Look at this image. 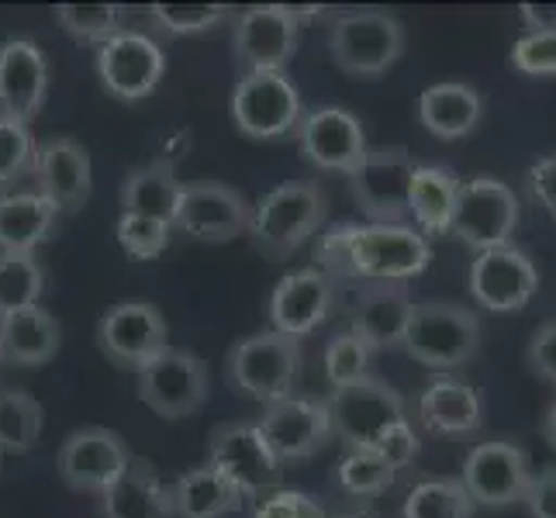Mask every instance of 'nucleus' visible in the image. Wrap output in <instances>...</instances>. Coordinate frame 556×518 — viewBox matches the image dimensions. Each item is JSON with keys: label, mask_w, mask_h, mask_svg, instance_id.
Returning a JSON list of instances; mask_svg holds the SVG:
<instances>
[{"label": "nucleus", "mask_w": 556, "mask_h": 518, "mask_svg": "<svg viewBox=\"0 0 556 518\" xmlns=\"http://www.w3.org/2000/svg\"><path fill=\"white\" fill-rule=\"evenodd\" d=\"M325 277L363 283H408L426 274L432 245L415 225H336L318 242Z\"/></svg>", "instance_id": "f257e3e1"}, {"label": "nucleus", "mask_w": 556, "mask_h": 518, "mask_svg": "<svg viewBox=\"0 0 556 518\" xmlns=\"http://www.w3.org/2000/svg\"><path fill=\"white\" fill-rule=\"evenodd\" d=\"M329 204L315 180L280 184L253 204L249 215V239L270 260H287L325 225Z\"/></svg>", "instance_id": "f03ea898"}, {"label": "nucleus", "mask_w": 556, "mask_h": 518, "mask_svg": "<svg viewBox=\"0 0 556 518\" xmlns=\"http://www.w3.org/2000/svg\"><path fill=\"white\" fill-rule=\"evenodd\" d=\"M481 318L467 304L456 301H415L408 329H405V350L415 363L429 370H459L481 350Z\"/></svg>", "instance_id": "7ed1b4c3"}, {"label": "nucleus", "mask_w": 556, "mask_h": 518, "mask_svg": "<svg viewBox=\"0 0 556 518\" xmlns=\"http://www.w3.org/2000/svg\"><path fill=\"white\" fill-rule=\"evenodd\" d=\"M301 367V342L291 336H280L274 329L239 339L225 356V377L228 383L263 405L294 394V380Z\"/></svg>", "instance_id": "20e7f679"}, {"label": "nucleus", "mask_w": 556, "mask_h": 518, "mask_svg": "<svg viewBox=\"0 0 556 518\" xmlns=\"http://www.w3.org/2000/svg\"><path fill=\"white\" fill-rule=\"evenodd\" d=\"M329 49L346 76L377 80L405 55V25L377 8L339 14L329 31Z\"/></svg>", "instance_id": "39448f33"}, {"label": "nucleus", "mask_w": 556, "mask_h": 518, "mask_svg": "<svg viewBox=\"0 0 556 518\" xmlns=\"http://www.w3.org/2000/svg\"><path fill=\"white\" fill-rule=\"evenodd\" d=\"M325 405H329L332 435H339L350 450H377L391 429L408 421L405 397L377 377L332 388V397Z\"/></svg>", "instance_id": "423d86ee"}, {"label": "nucleus", "mask_w": 556, "mask_h": 518, "mask_svg": "<svg viewBox=\"0 0 556 518\" xmlns=\"http://www.w3.org/2000/svg\"><path fill=\"white\" fill-rule=\"evenodd\" d=\"M519 218H522L519 194L505 180L473 177L459 184L450 236L477 249V253H488V249L511 245L515 232H519Z\"/></svg>", "instance_id": "0eeeda50"}, {"label": "nucleus", "mask_w": 556, "mask_h": 518, "mask_svg": "<svg viewBox=\"0 0 556 518\" xmlns=\"http://www.w3.org/2000/svg\"><path fill=\"white\" fill-rule=\"evenodd\" d=\"M418 163L405 146H374L350 173L353 201L370 225H405Z\"/></svg>", "instance_id": "6e6552de"}, {"label": "nucleus", "mask_w": 556, "mask_h": 518, "mask_svg": "<svg viewBox=\"0 0 556 518\" xmlns=\"http://www.w3.org/2000/svg\"><path fill=\"white\" fill-rule=\"evenodd\" d=\"M232 118L242 136L274 142L298 136L304 101L287 73H245L232 90Z\"/></svg>", "instance_id": "1a4fd4ad"}, {"label": "nucleus", "mask_w": 556, "mask_h": 518, "mask_svg": "<svg viewBox=\"0 0 556 518\" xmlns=\"http://www.w3.org/2000/svg\"><path fill=\"white\" fill-rule=\"evenodd\" d=\"M207 464L239 488L242 502L274 494L283 473V464L266 446L256 421H228L211 432Z\"/></svg>", "instance_id": "9d476101"}, {"label": "nucleus", "mask_w": 556, "mask_h": 518, "mask_svg": "<svg viewBox=\"0 0 556 518\" xmlns=\"http://www.w3.org/2000/svg\"><path fill=\"white\" fill-rule=\"evenodd\" d=\"M207 363L194 353L174 350V345L139 370V397L160 418L198 415L207 401Z\"/></svg>", "instance_id": "9b49d317"}, {"label": "nucleus", "mask_w": 556, "mask_h": 518, "mask_svg": "<svg viewBox=\"0 0 556 518\" xmlns=\"http://www.w3.org/2000/svg\"><path fill=\"white\" fill-rule=\"evenodd\" d=\"M101 353L125 370H142L160 353L169 350V325L163 312L149 301L111 304L98 325Z\"/></svg>", "instance_id": "f8f14e48"}, {"label": "nucleus", "mask_w": 556, "mask_h": 518, "mask_svg": "<svg viewBox=\"0 0 556 518\" xmlns=\"http://www.w3.org/2000/svg\"><path fill=\"white\" fill-rule=\"evenodd\" d=\"M256 426L280 464L312 459L318 450L329 446V439H332L329 405L318 397H304V394H291L277 401V405H266Z\"/></svg>", "instance_id": "ddd939ff"}, {"label": "nucleus", "mask_w": 556, "mask_h": 518, "mask_svg": "<svg viewBox=\"0 0 556 518\" xmlns=\"http://www.w3.org/2000/svg\"><path fill=\"white\" fill-rule=\"evenodd\" d=\"M253 207L236 187L218 180H198L180 187L174 228L198 242H232L249 232Z\"/></svg>", "instance_id": "4468645a"}, {"label": "nucleus", "mask_w": 556, "mask_h": 518, "mask_svg": "<svg viewBox=\"0 0 556 518\" xmlns=\"http://www.w3.org/2000/svg\"><path fill=\"white\" fill-rule=\"evenodd\" d=\"M98 73L111 98L136 104L160 87L166 73V52L156 38L122 28L98 52Z\"/></svg>", "instance_id": "2eb2a0df"}, {"label": "nucleus", "mask_w": 556, "mask_h": 518, "mask_svg": "<svg viewBox=\"0 0 556 518\" xmlns=\"http://www.w3.org/2000/svg\"><path fill=\"white\" fill-rule=\"evenodd\" d=\"M459 481H464L473 505L511 508L526 502L532 484V467L529 456L515 443L494 439V443H481L470 450Z\"/></svg>", "instance_id": "dca6fc26"}, {"label": "nucleus", "mask_w": 556, "mask_h": 518, "mask_svg": "<svg viewBox=\"0 0 556 518\" xmlns=\"http://www.w3.org/2000/svg\"><path fill=\"white\" fill-rule=\"evenodd\" d=\"M301 28L291 22L283 4H256L245 8L232 31V55L245 73H283L294 60Z\"/></svg>", "instance_id": "f3484780"}, {"label": "nucleus", "mask_w": 556, "mask_h": 518, "mask_svg": "<svg viewBox=\"0 0 556 518\" xmlns=\"http://www.w3.org/2000/svg\"><path fill=\"white\" fill-rule=\"evenodd\" d=\"M535 291H540V270L519 245L488 249L470 263V294L488 312H522Z\"/></svg>", "instance_id": "a211bd4d"}, {"label": "nucleus", "mask_w": 556, "mask_h": 518, "mask_svg": "<svg viewBox=\"0 0 556 518\" xmlns=\"http://www.w3.org/2000/svg\"><path fill=\"white\" fill-rule=\"evenodd\" d=\"M128 446L118 432L101 429V426H87L66 435V443L60 446L55 456V467L70 491H84V494H104L114 481L122 477L128 467Z\"/></svg>", "instance_id": "6ab92c4d"}, {"label": "nucleus", "mask_w": 556, "mask_h": 518, "mask_svg": "<svg viewBox=\"0 0 556 518\" xmlns=\"http://www.w3.org/2000/svg\"><path fill=\"white\" fill-rule=\"evenodd\" d=\"M298 146L301 156L315 163L318 169H336L350 173L367 156V131H363L359 118L346 108H318L304 114L298 128Z\"/></svg>", "instance_id": "aec40b11"}, {"label": "nucleus", "mask_w": 556, "mask_h": 518, "mask_svg": "<svg viewBox=\"0 0 556 518\" xmlns=\"http://www.w3.org/2000/svg\"><path fill=\"white\" fill-rule=\"evenodd\" d=\"M49 98V60L31 38L14 35L0 46V114L31 125Z\"/></svg>", "instance_id": "412c9836"}, {"label": "nucleus", "mask_w": 556, "mask_h": 518, "mask_svg": "<svg viewBox=\"0 0 556 518\" xmlns=\"http://www.w3.org/2000/svg\"><path fill=\"white\" fill-rule=\"evenodd\" d=\"M332 308H336L332 277H325L321 270H294L274 287L270 298L274 332L304 339L332 318Z\"/></svg>", "instance_id": "4be33fe9"}, {"label": "nucleus", "mask_w": 556, "mask_h": 518, "mask_svg": "<svg viewBox=\"0 0 556 518\" xmlns=\"http://www.w3.org/2000/svg\"><path fill=\"white\" fill-rule=\"evenodd\" d=\"M31 177L38 180V194L49 198L60 211H80L93 194L90 152L70 136H52L38 142Z\"/></svg>", "instance_id": "5701e85b"}, {"label": "nucleus", "mask_w": 556, "mask_h": 518, "mask_svg": "<svg viewBox=\"0 0 556 518\" xmlns=\"http://www.w3.org/2000/svg\"><path fill=\"white\" fill-rule=\"evenodd\" d=\"M421 429L446 439H470L484 426V394L467 380L435 377L418 397Z\"/></svg>", "instance_id": "b1692460"}, {"label": "nucleus", "mask_w": 556, "mask_h": 518, "mask_svg": "<svg viewBox=\"0 0 556 518\" xmlns=\"http://www.w3.org/2000/svg\"><path fill=\"white\" fill-rule=\"evenodd\" d=\"M412 308L415 301L405 283H363V291L353 304L350 332H356L363 342H370L374 350H401Z\"/></svg>", "instance_id": "393cba45"}, {"label": "nucleus", "mask_w": 556, "mask_h": 518, "mask_svg": "<svg viewBox=\"0 0 556 518\" xmlns=\"http://www.w3.org/2000/svg\"><path fill=\"white\" fill-rule=\"evenodd\" d=\"M104 518H177L169 484L142 456H131L122 477L101 494Z\"/></svg>", "instance_id": "a878e982"}, {"label": "nucleus", "mask_w": 556, "mask_h": 518, "mask_svg": "<svg viewBox=\"0 0 556 518\" xmlns=\"http://www.w3.org/2000/svg\"><path fill=\"white\" fill-rule=\"evenodd\" d=\"M63 345V329L42 304L0 315V363L11 367H46Z\"/></svg>", "instance_id": "bb28decb"}, {"label": "nucleus", "mask_w": 556, "mask_h": 518, "mask_svg": "<svg viewBox=\"0 0 556 518\" xmlns=\"http://www.w3.org/2000/svg\"><path fill=\"white\" fill-rule=\"evenodd\" d=\"M484 118V98L470 84H432L418 98V122L429 136L453 142L464 139L481 125Z\"/></svg>", "instance_id": "cd10ccee"}, {"label": "nucleus", "mask_w": 556, "mask_h": 518, "mask_svg": "<svg viewBox=\"0 0 556 518\" xmlns=\"http://www.w3.org/2000/svg\"><path fill=\"white\" fill-rule=\"evenodd\" d=\"M180 187L184 184L177 180V166L166 156L149 166L128 169V177L122 184V215L152 218V222H163L174 228Z\"/></svg>", "instance_id": "c85d7f7f"}, {"label": "nucleus", "mask_w": 556, "mask_h": 518, "mask_svg": "<svg viewBox=\"0 0 556 518\" xmlns=\"http://www.w3.org/2000/svg\"><path fill=\"white\" fill-rule=\"evenodd\" d=\"M55 215H60V207L38 194V190L0 194V253L35 256V249L55 228Z\"/></svg>", "instance_id": "c756f323"}, {"label": "nucleus", "mask_w": 556, "mask_h": 518, "mask_svg": "<svg viewBox=\"0 0 556 518\" xmlns=\"http://www.w3.org/2000/svg\"><path fill=\"white\" fill-rule=\"evenodd\" d=\"M459 180L450 166H418L412 177V194H408V215L415 218V228L421 236H446L456 198H459Z\"/></svg>", "instance_id": "7c9ffc66"}, {"label": "nucleus", "mask_w": 556, "mask_h": 518, "mask_svg": "<svg viewBox=\"0 0 556 518\" xmlns=\"http://www.w3.org/2000/svg\"><path fill=\"white\" fill-rule=\"evenodd\" d=\"M169 497H174L177 518H228L242 505L239 488L211 464L180 473L169 484Z\"/></svg>", "instance_id": "2f4dec72"}, {"label": "nucleus", "mask_w": 556, "mask_h": 518, "mask_svg": "<svg viewBox=\"0 0 556 518\" xmlns=\"http://www.w3.org/2000/svg\"><path fill=\"white\" fill-rule=\"evenodd\" d=\"M473 508L459 477H426L405 497V518H473Z\"/></svg>", "instance_id": "473e14b6"}, {"label": "nucleus", "mask_w": 556, "mask_h": 518, "mask_svg": "<svg viewBox=\"0 0 556 518\" xmlns=\"http://www.w3.org/2000/svg\"><path fill=\"white\" fill-rule=\"evenodd\" d=\"M42 405L22 388H0V450L28 453L42 439Z\"/></svg>", "instance_id": "72a5a7b5"}, {"label": "nucleus", "mask_w": 556, "mask_h": 518, "mask_svg": "<svg viewBox=\"0 0 556 518\" xmlns=\"http://www.w3.org/2000/svg\"><path fill=\"white\" fill-rule=\"evenodd\" d=\"M46 291V274L28 253H0V315L38 304Z\"/></svg>", "instance_id": "f704fd0d"}, {"label": "nucleus", "mask_w": 556, "mask_h": 518, "mask_svg": "<svg viewBox=\"0 0 556 518\" xmlns=\"http://www.w3.org/2000/svg\"><path fill=\"white\" fill-rule=\"evenodd\" d=\"M339 488L353 497H380L397 481V470L377 450H350L336 467Z\"/></svg>", "instance_id": "c9c22d12"}, {"label": "nucleus", "mask_w": 556, "mask_h": 518, "mask_svg": "<svg viewBox=\"0 0 556 518\" xmlns=\"http://www.w3.org/2000/svg\"><path fill=\"white\" fill-rule=\"evenodd\" d=\"M55 25L80 46L108 42L122 31V8L118 4H60L55 8Z\"/></svg>", "instance_id": "e433bc0d"}, {"label": "nucleus", "mask_w": 556, "mask_h": 518, "mask_svg": "<svg viewBox=\"0 0 556 518\" xmlns=\"http://www.w3.org/2000/svg\"><path fill=\"white\" fill-rule=\"evenodd\" d=\"M35 156H38V142L31 136V125H22L0 114V194H8L17 180L31 177Z\"/></svg>", "instance_id": "4c0bfd02"}, {"label": "nucleus", "mask_w": 556, "mask_h": 518, "mask_svg": "<svg viewBox=\"0 0 556 518\" xmlns=\"http://www.w3.org/2000/svg\"><path fill=\"white\" fill-rule=\"evenodd\" d=\"M374 345L363 342L356 332H339L329 345H325V374H329L332 388H346V383L374 377Z\"/></svg>", "instance_id": "58836bf2"}, {"label": "nucleus", "mask_w": 556, "mask_h": 518, "mask_svg": "<svg viewBox=\"0 0 556 518\" xmlns=\"http://www.w3.org/2000/svg\"><path fill=\"white\" fill-rule=\"evenodd\" d=\"M152 22L166 35H201L228 17L225 4H152Z\"/></svg>", "instance_id": "ea45409f"}, {"label": "nucleus", "mask_w": 556, "mask_h": 518, "mask_svg": "<svg viewBox=\"0 0 556 518\" xmlns=\"http://www.w3.org/2000/svg\"><path fill=\"white\" fill-rule=\"evenodd\" d=\"M169 232L174 228L152 218H136V215H122L114 236H118L122 249L131 260H160L169 245Z\"/></svg>", "instance_id": "a19ab883"}, {"label": "nucleus", "mask_w": 556, "mask_h": 518, "mask_svg": "<svg viewBox=\"0 0 556 518\" xmlns=\"http://www.w3.org/2000/svg\"><path fill=\"white\" fill-rule=\"evenodd\" d=\"M508 60L522 76H556V31H526Z\"/></svg>", "instance_id": "79ce46f5"}, {"label": "nucleus", "mask_w": 556, "mask_h": 518, "mask_svg": "<svg viewBox=\"0 0 556 518\" xmlns=\"http://www.w3.org/2000/svg\"><path fill=\"white\" fill-rule=\"evenodd\" d=\"M253 518H329L325 515V505L318 497L304 494V491H274L266 494L260 508L253 511Z\"/></svg>", "instance_id": "37998d69"}, {"label": "nucleus", "mask_w": 556, "mask_h": 518, "mask_svg": "<svg viewBox=\"0 0 556 518\" xmlns=\"http://www.w3.org/2000/svg\"><path fill=\"white\" fill-rule=\"evenodd\" d=\"M526 363L535 377L556 388V318L532 332V339L526 345Z\"/></svg>", "instance_id": "c03bdc74"}, {"label": "nucleus", "mask_w": 556, "mask_h": 518, "mask_svg": "<svg viewBox=\"0 0 556 518\" xmlns=\"http://www.w3.org/2000/svg\"><path fill=\"white\" fill-rule=\"evenodd\" d=\"M418 450H421V443H418V432H415L412 421H401V426L391 429L388 439H383V443L377 446V453H380L383 459H388V464H391L397 473L415 464Z\"/></svg>", "instance_id": "a18cd8bd"}, {"label": "nucleus", "mask_w": 556, "mask_h": 518, "mask_svg": "<svg viewBox=\"0 0 556 518\" xmlns=\"http://www.w3.org/2000/svg\"><path fill=\"white\" fill-rule=\"evenodd\" d=\"M522 505L529 508L532 518H556V464L532 473V484Z\"/></svg>", "instance_id": "49530a36"}, {"label": "nucleus", "mask_w": 556, "mask_h": 518, "mask_svg": "<svg viewBox=\"0 0 556 518\" xmlns=\"http://www.w3.org/2000/svg\"><path fill=\"white\" fill-rule=\"evenodd\" d=\"M529 190H532V198L546 207V215L556 222V152H549V156L532 163V169H529Z\"/></svg>", "instance_id": "de8ad7c7"}, {"label": "nucleus", "mask_w": 556, "mask_h": 518, "mask_svg": "<svg viewBox=\"0 0 556 518\" xmlns=\"http://www.w3.org/2000/svg\"><path fill=\"white\" fill-rule=\"evenodd\" d=\"M519 17L529 31H556V4H519Z\"/></svg>", "instance_id": "09e8293b"}, {"label": "nucleus", "mask_w": 556, "mask_h": 518, "mask_svg": "<svg viewBox=\"0 0 556 518\" xmlns=\"http://www.w3.org/2000/svg\"><path fill=\"white\" fill-rule=\"evenodd\" d=\"M283 11L291 14V22L301 28V25H312L315 17L321 14V8H298V4H283Z\"/></svg>", "instance_id": "8fccbe9b"}, {"label": "nucleus", "mask_w": 556, "mask_h": 518, "mask_svg": "<svg viewBox=\"0 0 556 518\" xmlns=\"http://www.w3.org/2000/svg\"><path fill=\"white\" fill-rule=\"evenodd\" d=\"M543 439L556 450V401H553V405L546 408V415H543Z\"/></svg>", "instance_id": "3c124183"}, {"label": "nucleus", "mask_w": 556, "mask_h": 518, "mask_svg": "<svg viewBox=\"0 0 556 518\" xmlns=\"http://www.w3.org/2000/svg\"><path fill=\"white\" fill-rule=\"evenodd\" d=\"M339 518H374V515H339Z\"/></svg>", "instance_id": "603ef678"}]
</instances>
